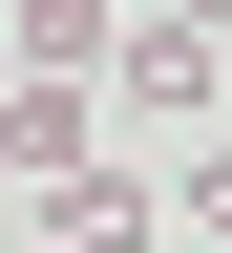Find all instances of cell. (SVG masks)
<instances>
[{
  "label": "cell",
  "instance_id": "7a4b0ae2",
  "mask_svg": "<svg viewBox=\"0 0 232 253\" xmlns=\"http://www.w3.org/2000/svg\"><path fill=\"white\" fill-rule=\"evenodd\" d=\"M0 21H21V63H85V84L127 63V0H0Z\"/></svg>",
  "mask_w": 232,
  "mask_h": 253
},
{
  "label": "cell",
  "instance_id": "6da1fadb",
  "mask_svg": "<svg viewBox=\"0 0 232 253\" xmlns=\"http://www.w3.org/2000/svg\"><path fill=\"white\" fill-rule=\"evenodd\" d=\"M0 169L21 190H85L106 169V84H85V63H21V84H0Z\"/></svg>",
  "mask_w": 232,
  "mask_h": 253
},
{
  "label": "cell",
  "instance_id": "3957f363",
  "mask_svg": "<svg viewBox=\"0 0 232 253\" xmlns=\"http://www.w3.org/2000/svg\"><path fill=\"white\" fill-rule=\"evenodd\" d=\"M148 21H190V42H211V21H232V0H148Z\"/></svg>",
  "mask_w": 232,
  "mask_h": 253
}]
</instances>
